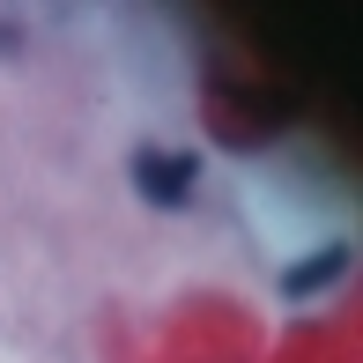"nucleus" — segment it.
<instances>
[{"label":"nucleus","instance_id":"nucleus-1","mask_svg":"<svg viewBox=\"0 0 363 363\" xmlns=\"http://www.w3.org/2000/svg\"><path fill=\"white\" fill-rule=\"evenodd\" d=\"M134 186L156 208H178L193 193V156H178V148H141V156H134Z\"/></svg>","mask_w":363,"mask_h":363}]
</instances>
